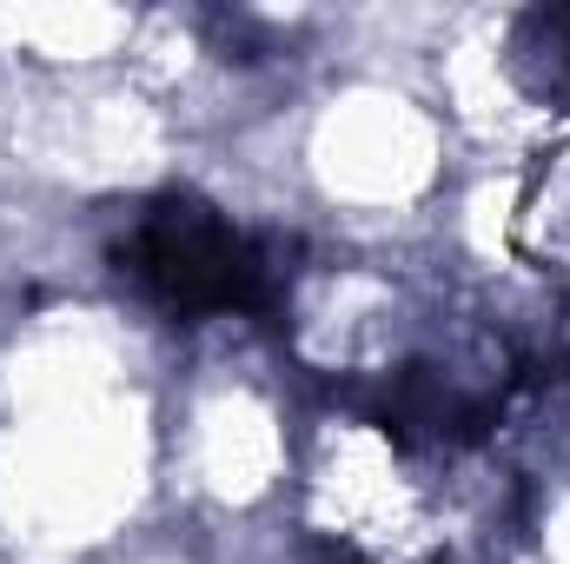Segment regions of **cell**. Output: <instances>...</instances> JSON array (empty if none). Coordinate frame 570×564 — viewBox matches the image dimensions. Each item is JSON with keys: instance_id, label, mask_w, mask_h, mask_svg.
<instances>
[{"instance_id": "obj_1", "label": "cell", "mask_w": 570, "mask_h": 564, "mask_svg": "<svg viewBox=\"0 0 570 564\" xmlns=\"http://www.w3.org/2000/svg\"><path fill=\"white\" fill-rule=\"evenodd\" d=\"M134 280L173 312H253L273 299L266 253L206 200L173 193L146 213L127 240Z\"/></svg>"}]
</instances>
